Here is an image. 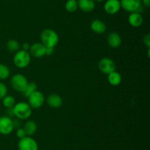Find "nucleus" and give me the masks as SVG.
Returning a JSON list of instances; mask_svg holds the SVG:
<instances>
[{
    "label": "nucleus",
    "instance_id": "nucleus-20",
    "mask_svg": "<svg viewBox=\"0 0 150 150\" xmlns=\"http://www.w3.org/2000/svg\"><path fill=\"white\" fill-rule=\"evenodd\" d=\"M2 104L6 108H13L16 104V99L11 95H7L2 99Z\"/></svg>",
    "mask_w": 150,
    "mask_h": 150
},
{
    "label": "nucleus",
    "instance_id": "nucleus-7",
    "mask_svg": "<svg viewBox=\"0 0 150 150\" xmlns=\"http://www.w3.org/2000/svg\"><path fill=\"white\" fill-rule=\"evenodd\" d=\"M18 148L19 150H38V144L31 136H25L19 140Z\"/></svg>",
    "mask_w": 150,
    "mask_h": 150
},
{
    "label": "nucleus",
    "instance_id": "nucleus-9",
    "mask_svg": "<svg viewBox=\"0 0 150 150\" xmlns=\"http://www.w3.org/2000/svg\"><path fill=\"white\" fill-rule=\"evenodd\" d=\"M14 129L13 120L8 116H1L0 117V134L7 135L11 133Z\"/></svg>",
    "mask_w": 150,
    "mask_h": 150
},
{
    "label": "nucleus",
    "instance_id": "nucleus-1",
    "mask_svg": "<svg viewBox=\"0 0 150 150\" xmlns=\"http://www.w3.org/2000/svg\"><path fill=\"white\" fill-rule=\"evenodd\" d=\"M14 116L20 120H26L29 119L32 113V108L26 101H20L16 103L13 107Z\"/></svg>",
    "mask_w": 150,
    "mask_h": 150
},
{
    "label": "nucleus",
    "instance_id": "nucleus-13",
    "mask_svg": "<svg viewBox=\"0 0 150 150\" xmlns=\"http://www.w3.org/2000/svg\"><path fill=\"white\" fill-rule=\"evenodd\" d=\"M47 103L48 106L52 108H59L63 104L62 98L59 95L56 94H51L47 98Z\"/></svg>",
    "mask_w": 150,
    "mask_h": 150
},
{
    "label": "nucleus",
    "instance_id": "nucleus-6",
    "mask_svg": "<svg viewBox=\"0 0 150 150\" xmlns=\"http://www.w3.org/2000/svg\"><path fill=\"white\" fill-rule=\"evenodd\" d=\"M28 104L32 108L38 109L42 107L45 101V97L43 94L40 91H35L28 97Z\"/></svg>",
    "mask_w": 150,
    "mask_h": 150
},
{
    "label": "nucleus",
    "instance_id": "nucleus-8",
    "mask_svg": "<svg viewBox=\"0 0 150 150\" xmlns=\"http://www.w3.org/2000/svg\"><path fill=\"white\" fill-rule=\"evenodd\" d=\"M98 68L102 73L109 74L116 71V63L108 57H103L98 63Z\"/></svg>",
    "mask_w": 150,
    "mask_h": 150
},
{
    "label": "nucleus",
    "instance_id": "nucleus-12",
    "mask_svg": "<svg viewBox=\"0 0 150 150\" xmlns=\"http://www.w3.org/2000/svg\"><path fill=\"white\" fill-rule=\"evenodd\" d=\"M107 42L111 48H118L122 44V38L117 32H111L107 37Z\"/></svg>",
    "mask_w": 150,
    "mask_h": 150
},
{
    "label": "nucleus",
    "instance_id": "nucleus-17",
    "mask_svg": "<svg viewBox=\"0 0 150 150\" xmlns=\"http://www.w3.org/2000/svg\"><path fill=\"white\" fill-rule=\"evenodd\" d=\"M23 129L26 134V136H32L36 132L38 129V125L36 122L32 120H29L23 124Z\"/></svg>",
    "mask_w": 150,
    "mask_h": 150
},
{
    "label": "nucleus",
    "instance_id": "nucleus-2",
    "mask_svg": "<svg viewBox=\"0 0 150 150\" xmlns=\"http://www.w3.org/2000/svg\"><path fill=\"white\" fill-rule=\"evenodd\" d=\"M40 40L45 47L54 48L59 42V35L53 29H45L41 32Z\"/></svg>",
    "mask_w": 150,
    "mask_h": 150
},
{
    "label": "nucleus",
    "instance_id": "nucleus-3",
    "mask_svg": "<svg viewBox=\"0 0 150 150\" xmlns=\"http://www.w3.org/2000/svg\"><path fill=\"white\" fill-rule=\"evenodd\" d=\"M31 62V55L29 51L24 50H18L16 51L13 57V63L15 66L20 69L27 67Z\"/></svg>",
    "mask_w": 150,
    "mask_h": 150
},
{
    "label": "nucleus",
    "instance_id": "nucleus-19",
    "mask_svg": "<svg viewBox=\"0 0 150 150\" xmlns=\"http://www.w3.org/2000/svg\"><path fill=\"white\" fill-rule=\"evenodd\" d=\"M6 47L8 51H11V52H16L20 49V44L16 40L11 39L7 41L6 44Z\"/></svg>",
    "mask_w": 150,
    "mask_h": 150
},
{
    "label": "nucleus",
    "instance_id": "nucleus-5",
    "mask_svg": "<svg viewBox=\"0 0 150 150\" xmlns=\"http://www.w3.org/2000/svg\"><path fill=\"white\" fill-rule=\"evenodd\" d=\"M142 0H121L120 1L122 8L130 13H134V12L139 13V10H142Z\"/></svg>",
    "mask_w": 150,
    "mask_h": 150
},
{
    "label": "nucleus",
    "instance_id": "nucleus-32",
    "mask_svg": "<svg viewBox=\"0 0 150 150\" xmlns=\"http://www.w3.org/2000/svg\"><path fill=\"white\" fill-rule=\"evenodd\" d=\"M94 1H99V2H100V1H104V0H94Z\"/></svg>",
    "mask_w": 150,
    "mask_h": 150
},
{
    "label": "nucleus",
    "instance_id": "nucleus-30",
    "mask_svg": "<svg viewBox=\"0 0 150 150\" xmlns=\"http://www.w3.org/2000/svg\"><path fill=\"white\" fill-rule=\"evenodd\" d=\"M29 47H30V45L28 43H24V44H22V50L28 51L29 49Z\"/></svg>",
    "mask_w": 150,
    "mask_h": 150
},
{
    "label": "nucleus",
    "instance_id": "nucleus-4",
    "mask_svg": "<svg viewBox=\"0 0 150 150\" xmlns=\"http://www.w3.org/2000/svg\"><path fill=\"white\" fill-rule=\"evenodd\" d=\"M27 78L21 74H16L11 77L10 85L15 91L23 93L28 85Z\"/></svg>",
    "mask_w": 150,
    "mask_h": 150
},
{
    "label": "nucleus",
    "instance_id": "nucleus-31",
    "mask_svg": "<svg viewBox=\"0 0 150 150\" xmlns=\"http://www.w3.org/2000/svg\"><path fill=\"white\" fill-rule=\"evenodd\" d=\"M142 2H143V4L146 7H149L150 5V0H142Z\"/></svg>",
    "mask_w": 150,
    "mask_h": 150
},
{
    "label": "nucleus",
    "instance_id": "nucleus-15",
    "mask_svg": "<svg viewBox=\"0 0 150 150\" xmlns=\"http://www.w3.org/2000/svg\"><path fill=\"white\" fill-rule=\"evenodd\" d=\"M91 29L95 33L103 34L106 30V25L100 19H95L91 23Z\"/></svg>",
    "mask_w": 150,
    "mask_h": 150
},
{
    "label": "nucleus",
    "instance_id": "nucleus-14",
    "mask_svg": "<svg viewBox=\"0 0 150 150\" xmlns=\"http://www.w3.org/2000/svg\"><path fill=\"white\" fill-rule=\"evenodd\" d=\"M78 7L83 12L89 13L93 11L95 7V2L94 0H79Z\"/></svg>",
    "mask_w": 150,
    "mask_h": 150
},
{
    "label": "nucleus",
    "instance_id": "nucleus-26",
    "mask_svg": "<svg viewBox=\"0 0 150 150\" xmlns=\"http://www.w3.org/2000/svg\"><path fill=\"white\" fill-rule=\"evenodd\" d=\"M144 44L148 49H150V35L149 34H147V35L144 37Z\"/></svg>",
    "mask_w": 150,
    "mask_h": 150
},
{
    "label": "nucleus",
    "instance_id": "nucleus-22",
    "mask_svg": "<svg viewBox=\"0 0 150 150\" xmlns=\"http://www.w3.org/2000/svg\"><path fill=\"white\" fill-rule=\"evenodd\" d=\"M10 69L6 65L0 63V79L4 80V79H7L10 76Z\"/></svg>",
    "mask_w": 150,
    "mask_h": 150
},
{
    "label": "nucleus",
    "instance_id": "nucleus-11",
    "mask_svg": "<svg viewBox=\"0 0 150 150\" xmlns=\"http://www.w3.org/2000/svg\"><path fill=\"white\" fill-rule=\"evenodd\" d=\"M121 9L120 0H107L104 4V10L107 13L114 15L118 13Z\"/></svg>",
    "mask_w": 150,
    "mask_h": 150
},
{
    "label": "nucleus",
    "instance_id": "nucleus-16",
    "mask_svg": "<svg viewBox=\"0 0 150 150\" xmlns=\"http://www.w3.org/2000/svg\"><path fill=\"white\" fill-rule=\"evenodd\" d=\"M128 22L130 26L133 27H139L143 23V18L139 13H131L128 17Z\"/></svg>",
    "mask_w": 150,
    "mask_h": 150
},
{
    "label": "nucleus",
    "instance_id": "nucleus-23",
    "mask_svg": "<svg viewBox=\"0 0 150 150\" xmlns=\"http://www.w3.org/2000/svg\"><path fill=\"white\" fill-rule=\"evenodd\" d=\"M78 1L76 0H67L65 3V9L70 13H73L78 9Z\"/></svg>",
    "mask_w": 150,
    "mask_h": 150
},
{
    "label": "nucleus",
    "instance_id": "nucleus-27",
    "mask_svg": "<svg viewBox=\"0 0 150 150\" xmlns=\"http://www.w3.org/2000/svg\"><path fill=\"white\" fill-rule=\"evenodd\" d=\"M54 48L51 47H45V55H51L54 53Z\"/></svg>",
    "mask_w": 150,
    "mask_h": 150
},
{
    "label": "nucleus",
    "instance_id": "nucleus-24",
    "mask_svg": "<svg viewBox=\"0 0 150 150\" xmlns=\"http://www.w3.org/2000/svg\"><path fill=\"white\" fill-rule=\"evenodd\" d=\"M7 94V88L4 82H0V99H2Z\"/></svg>",
    "mask_w": 150,
    "mask_h": 150
},
{
    "label": "nucleus",
    "instance_id": "nucleus-25",
    "mask_svg": "<svg viewBox=\"0 0 150 150\" xmlns=\"http://www.w3.org/2000/svg\"><path fill=\"white\" fill-rule=\"evenodd\" d=\"M16 135H17V137L19 139H21V138H24L25 136H26V132H25L23 128L20 127L18 128L17 130H16Z\"/></svg>",
    "mask_w": 150,
    "mask_h": 150
},
{
    "label": "nucleus",
    "instance_id": "nucleus-21",
    "mask_svg": "<svg viewBox=\"0 0 150 150\" xmlns=\"http://www.w3.org/2000/svg\"><path fill=\"white\" fill-rule=\"evenodd\" d=\"M37 88H38V86H37L35 82H28L27 86L26 87V88H25V90L23 92V96H24L25 97H26V98H28L32 93H34L35 91H37Z\"/></svg>",
    "mask_w": 150,
    "mask_h": 150
},
{
    "label": "nucleus",
    "instance_id": "nucleus-28",
    "mask_svg": "<svg viewBox=\"0 0 150 150\" xmlns=\"http://www.w3.org/2000/svg\"><path fill=\"white\" fill-rule=\"evenodd\" d=\"M13 127L16 128V129H18V128H20V126H21V122H20V119H17L16 120H13Z\"/></svg>",
    "mask_w": 150,
    "mask_h": 150
},
{
    "label": "nucleus",
    "instance_id": "nucleus-10",
    "mask_svg": "<svg viewBox=\"0 0 150 150\" xmlns=\"http://www.w3.org/2000/svg\"><path fill=\"white\" fill-rule=\"evenodd\" d=\"M29 54L35 58H40L45 55V46L42 43H35L30 45Z\"/></svg>",
    "mask_w": 150,
    "mask_h": 150
},
{
    "label": "nucleus",
    "instance_id": "nucleus-29",
    "mask_svg": "<svg viewBox=\"0 0 150 150\" xmlns=\"http://www.w3.org/2000/svg\"><path fill=\"white\" fill-rule=\"evenodd\" d=\"M7 116L11 118L13 116H14V113H13V108H7Z\"/></svg>",
    "mask_w": 150,
    "mask_h": 150
},
{
    "label": "nucleus",
    "instance_id": "nucleus-18",
    "mask_svg": "<svg viewBox=\"0 0 150 150\" xmlns=\"http://www.w3.org/2000/svg\"><path fill=\"white\" fill-rule=\"evenodd\" d=\"M108 81L111 85H114V86L119 85L122 82L121 74L119 72L114 71L108 74Z\"/></svg>",
    "mask_w": 150,
    "mask_h": 150
},
{
    "label": "nucleus",
    "instance_id": "nucleus-33",
    "mask_svg": "<svg viewBox=\"0 0 150 150\" xmlns=\"http://www.w3.org/2000/svg\"></svg>",
    "mask_w": 150,
    "mask_h": 150
}]
</instances>
